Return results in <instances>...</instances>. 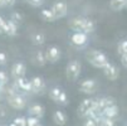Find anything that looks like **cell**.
Instances as JSON below:
<instances>
[{
  "mask_svg": "<svg viewBox=\"0 0 127 126\" xmlns=\"http://www.w3.org/2000/svg\"><path fill=\"white\" fill-rule=\"evenodd\" d=\"M86 59L88 61L89 64H92L96 68H101V69L110 62V59H108V57L104 53L101 52V50H97V49L87 50L86 52Z\"/></svg>",
  "mask_w": 127,
  "mask_h": 126,
  "instance_id": "cell-1",
  "label": "cell"
},
{
  "mask_svg": "<svg viewBox=\"0 0 127 126\" xmlns=\"http://www.w3.org/2000/svg\"><path fill=\"white\" fill-rule=\"evenodd\" d=\"M81 69H82V64L79 61L73 59V61H69L65 66V77L68 81L70 82H74L77 81V78L81 75Z\"/></svg>",
  "mask_w": 127,
  "mask_h": 126,
  "instance_id": "cell-2",
  "label": "cell"
},
{
  "mask_svg": "<svg viewBox=\"0 0 127 126\" xmlns=\"http://www.w3.org/2000/svg\"><path fill=\"white\" fill-rule=\"evenodd\" d=\"M69 42L76 48H84L88 44V34L83 32H73L69 38Z\"/></svg>",
  "mask_w": 127,
  "mask_h": 126,
  "instance_id": "cell-3",
  "label": "cell"
},
{
  "mask_svg": "<svg viewBox=\"0 0 127 126\" xmlns=\"http://www.w3.org/2000/svg\"><path fill=\"white\" fill-rule=\"evenodd\" d=\"M8 103L15 110H23L27 106V100L20 93H14L11 96H8Z\"/></svg>",
  "mask_w": 127,
  "mask_h": 126,
  "instance_id": "cell-4",
  "label": "cell"
},
{
  "mask_svg": "<svg viewBox=\"0 0 127 126\" xmlns=\"http://www.w3.org/2000/svg\"><path fill=\"white\" fill-rule=\"evenodd\" d=\"M45 58H47V62L49 63H57L61 57H62V52H61V48L57 47V45H49L47 49H45Z\"/></svg>",
  "mask_w": 127,
  "mask_h": 126,
  "instance_id": "cell-5",
  "label": "cell"
},
{
  "mask_svg": "<svg viewBox=\"0 0 127 126\" xmlns=\"http://www.w3.org/2000/svg\"><path fill=\"white\" fill-rule=\"evenodd\" d=\"M102 71H103V75L106 76V78L110 80V81H116L120 77V69H118V67L116 64L111 63V62H108L102 68Z\"/></svg>",
  "mask_w": 127,
  "mask_h": 126,
  "instance_id": "cell-6",
  "label": "cell"
},
{
  "mask_svg": "<svg viewBox=\"0 0 127 126\" xmlns=\"http://www.w3.org/2000/svg\"><path fill=\"white\" fill-rule=\"evenodd\" d=\"M50 10L53 11V15L56 18V20L62 19V18H64L68 13V5H67L65 1H57V3L53 4Z\"/></svg>",
  "mask_w": 127,
  "mask_h": 126,
  "instance_id": "cell-7",
  "label": "cell"
},
{
  "mask_svg": "<svg viewBox=\"0 0 127 126\" xmlns=\"http://www.w3.org/2000/svg\"><path fill=\"white\" fill-rule=\"evenodd\" d=\"M32 83V92L33 93H37V95H43L45 91V81L43 77L40 76H35L30 80Z\"/></svg>",
  "mask_w": 127,
  "mask_h": 126,
  "instance_id": "cell-8",
  "label": "cell"
},
{
  "mask_svg": "<svg viewBox=\"0 0 127 126\" xmlns=\"http://www.w3.org/2000/svg\"><path fill=\"white\" fill-rule=\"evenodd\" d=\"M96 89H97V82L93 78H87V80L82 81L79 84V91L82 93H87V95L95 93Z\"/></svg>",
  "mask_w": 127,
  "mask_h": 126,
  "instance_id": "cell-9",
  "label": "cell"
},
{
  "mask_svg": "<svg viewBox=\"0 0 127 126\" xmlns=\"http://www.w3.org/2000/svg\"><path fill=\"white\" fill-rule=\"evenodd\" d=\"M93 103H95V100H93V98H84V100L79 103L78 109H77L78 116H81V117H87V115L89 114V111L92 110Z\"/></svg>",
  "mask_w": 127,
  "mask_h": 126,
  "instance_id": "cell-10",
  "label": "cell"
},
{
  "mask_svg": "<svg viewBox=\"0 0 127 126\" xmlns=\"http://www.w3.org/2000/svg\"><path fill=\"white\" fill-rule=\"evenodd\" d=\"M25 73H27V66L23 62H16V63L13 64V67H11V77L14 80L25 77Z\"/></svg>",
  "mask_w": 127,
  "mask_h": 126,
  "instance_id": "cell-11",
  "label": "cell"
},
{
  "mask_svg": "<svg viewBox=\"0 0 127 126\" xmlns=\"http://www.w3.org/2000/svg\"><path fill=\"white\" fill-rule=\"evenodd\" d=\"M84 22H86V16H74L69 19L68 25L70 28V30L73 32H83V27H84Z\"/></svg>",
  "mask_w": 127,
  "mask_h": 126,
  "instance_id": "cell-12",
  "label": "cell"
},
{
  "mask_svg": "<svg viewBox=\"0 0 127 126\" xmlns=\"http://www.w3.org/2000/svg\"><path fill=\"white\" fill-rule=\"evenodd\" d=\"M29 116H34V117H38V119H42L45 114V107L40 103H34L29 107Z\"/></svg>",
  "mask_w": 127,
  "mask_h": 126,
  "instance_id": "cell-13",
  "label": "cell"
},
{
  "mask_svg": "<svg viewBox=\"0 0 127 126\" xmlns=\"http://www.w3.org/2000/svg\"><path fill=\"white\" fill-rule=\"evenodd\" d=\"M15 87L16 89L19 91H25V92H32V83H30V80L25 78V77H22V78H18L15 80Z\"/></svg>",
  "mask_w": 127,
  "mask_h": 126,
  "instance_id": "cell-14",
  "label": "cell"
},
{
  "mask_svg": "<svg viewBox=\"0 0 127 126\" xmlns=\"http://www.w3.org/2000/svg\"><path fill=\"white\" fill-rule=\"evenodd\" d=\"M118 115H120V109H118L117 103L116 105H112L110 107H107V109L104 110V112H103V117L113 119V120H116L118 117Z\"/></svg>",
  "mask_w": 127,
  "mask_h": 126,
  "instance_id": "cell-15",
  "label": "cell"
},
{
  "mask_svg": "<svg viewBox=\"0 0 127 126\" xmlns=\"http://www.w3.org/2000/svg\"><path fill=\"white\" fill-rule=\"evenodd\" d=\"M30 41L34 45H43L45 43V34L42 32H35L30 35Z\"/></svg>",
  "mask_w": 127,
  "mask_h": 126,
  "instance_id": "cell-16",
  "label": "cell"
},
{
  "mask_svg": "<svg viewBox=\"0 0 127 126\" xmlns=\"http://www.w3.org/2000/svg\"><path fill=\"white\" fill-rule=\"evenodd\" d=\"M53 121L56 122L57 125H59V126H64L67 124V116H65V114L63 111L57 110L56 112L53 114Z\"/></svg>",
  "mask_w": 127,
  "mask_h": 126,
  "instance_id": "cell-17",
  "label": "cell"
},
{
  "mask_svg": "<svg viewBox=\"0 0 127 126\" xmlns=\"http://www.w3.org/2000/svg\"><path fill=\"white\" fill-rule=\"evenodd\" d=\"M127 0H111L110 1V8L113 11H121L122 9L126 8Z\"/></svg>",
  "mask_w": 127,
  "mask_h": 126,
  "instance_id": "cell-18",
  "label": "cell"
},
{
  "mask_svg": "<svg viewBox=\"0 0 127 126\" xmlns=\"http://www.w3.org/2000/svg\"><path fill=\"white\" fill-rule=\"evenodd\" d=\"M18 28H19V25H16V24L13 23L11 20H6V30H5V34L9 35V37H15V35H18Z\"/></svg>",
  "mask_w": 127,
  "mask_h": 126,
  "instance_id": "cell-19",
  "label": "cell"
},
{
  "mask_svg": "<svg viewBox=\"0 0 127 126\" xmlns=\"http://www.w3.org/2000/svg\"><path fill=\"white\" fill-rule=\"evenodd\" d=\"M96 30V23L95 20L89 19V18H86V22H84V27H83V33L86 34H91Z\"/></svg>",
  "mask_w": 127,
  "mask_h": 126,
  "instance_id": "cell-20",
  "label": "cell"
},
{
  "mask_svg": "<svg viewBox=\"0 0 127 126\" xmlns=\"http://www.w3.org/2000/svg\"><path fill=\"white\" fill-rule=\"evenodd\" d=\"M39 15H40V18H42V20H44V22L52 23V22L56 20V18H54V15H53V11H52L50 9H42Z\"/></svg>",
  "mask_w": 127,
  "mask_h": 126,
  "instance_id": "cell-21",
  "label": "cell"
},
{
  "mask_svg": "<svg viewBox=\"0 0 127 126\" xmlns=\"http://www.w3.org/2000/svg\"><path fill=\"white\" fill-rule=\"evenodd\" d=\"M61 92H62V88L61 87H52L49 89V98L52 101H54L56 103H58V100H59V96H61Z\"/></svg>",
  "mask_w": 127,
  "mask_h": 126,
  "instance_id": "cell-22",
  "label": "cell"
},
{
  "mask_svg": "<svg viewBox=\"0 0 127 126\" xmlns=\"http://www.w3.org/2000/svg\"><path fill=\"white\" fill-rule=\"evenodd\" d=\"M34 61L37 62V64H38L39 67H43V66H45V64H47L45 53H44L43 50H38L37 53H35V58H34Z\"/></svg>",
  "mask_w": 127,
  "mask_h": 126,
  "instance_id": "cell-23",
  "label": "cell"
},
{
  "mask_svg": "<svg viewBox=\"0 0 127 126\" xmlns=\"http://www.w3.org/2000/svg\"><path fill=\"white\" fill-rule=\"evenodd\" d=\"M23 19H24V16H23V14L19 13V11H13L11 15H10V20H11L13 23H15L16 25H19V24L23 22Z\"/></svg>",
  "mask_w": 127,
  "mask_h": 126,
  "instance_id": "cell-24",
  "label": "cell"
},
{
  "mask_svg": "<svg viewBox=\"0 0 127 126\" xmlns=\"http://www.w3.org/2000/svg\"><path fill=\"white\" fill-rule=\"evenodd\" d=\"M98 125L99 126H117L116 120L113 119H107V117H101L98 120Z\"/></svg>",
  "mask_w": 127,
  "mask_h": 126,
  "instance_id": "cell-25",
  "label": "cell"
},
{
  "mask_svg": "<svg viewBox=\"0 0 127 126\" xmlns=\"http://www.w3.org/2000/svg\"><path fill=\"white\" fill-rule=\"evenodd\" d=\"M117 52L120 56H125L127 54V39H123L118 43V47H117Z\"/></svg>",
  "mask_w": 127,
  "mask_h": 126,
  "instance_id": "cell-26",
  "label": "cell"
},
{
  "mask_svg": "<svg viewBox=\"0 0 127 126\" xmlns=\"http://www.w3.org/2000/svg\"><path fill=\"white\" fill-rule=\"evenodd\" d=\"M58 103L62 105V106H67V105H68V96H67V93L63 91V89H62V92H61V96H59Z\"/></svg>",
  "mask_w": 127,
  "mask_h": 126,
  "instance_id": "cell-27",
  "label": "cell"
},
{
  "mask_svg": "<svg viewBox=\"0 0 127 126\" xmlns=\"http://www.w3.org/2000/svg\"><path fill=\"white\" fill-rule=\"evenodd\" d=\"M38 124H40L38 117H34V116L27 117V126H35V125H38Z\"/></svg>",
  "mask_w": 127,
  "mask_h": 126,
  "instance_id": "cell-28",
  "label": "cell"
},
{
  "mask_svg": "<svg viewBox=\"0 0 127 126\" xmlns=\"http://www.w3.org/2000/svg\"><path fill=\"white\" fill-rule=\"evenodd\" d=\"M13 122H14L16 126H27V117L19 116V117H16Z\"/></svg>",
  "mask_w": 127,
  "mask_h": 126,
  "instance_id": "cell-29",
  "label": "cell"
},
{
  "mask_svg": "<svg viewBox=\"0 0 127 126\" xmlns=\"http://www.w3.org/2000/svg\"><path fill=\"white\" fill-rule=\"evenodd\" d=\"M27 1H28L29 5H32L34 8H39L44 4V0H27Z\"/></svg>",
  "mask_w": 127,
  "mask_h": 126,
  "instance_id": "cell-30",
  "label": "cell"
},
{
  "mask_svg": "<svg viewBox=\"0 0 127 126\" xmlns=\"http://www.w3.org/2000/svg\"><path fill=\"white\" fill-rule=\"evenodd\" d=\"M6 30V20L0 15V34H5Z\"/></svg>",
  "mask_w": 127,
  "mask_h": 126,
  "instance_id": "cell-31",
  "label": "cell"
},
{
  "mask_svg": "<svg viewBox=\"0 0 127 126\" xmlns=\"http://www.w3.org/2000/svg\"><path fill=\"white\" fill-rule=\"evenodd\" d=\"M83 126H99V125H98V121H96V120H93V119H88V117H87V120H86V122H84Z\"/></svg>",
  "mask_w": 127,
  "mask_h": 126,
  "instance_id": "cell-32",
  "label": "cell"
},
{
  "mask_svg": "<svg viewBox=\"0 0 127 126\" xmlns=\"http://www.w3.org/2000/svg\"><path fill=\"white\" fill-rule=\"evenodd\" d=\"M8 61V57L4 52H0V66H4Z\"/></svg>",
  "mask_w": 127,
  "mask_h": 126,
  "instance_id": "cell-33",
  "label": "cell"
},
{
  "mask_svg": "<svg viewBox=\"0 0 127 126\" xmlns=\"http://www.w3.org/2000/svg\"><path fill=\"white\" fill-rule=\"evenodd\" d=\"M121 63H122V66H123L125 68H127V54L121 56Z\"/></svg>",
  "mask_w": 127,
  "mask_h": 126,
  "instance_id": "cell-34",
  "label": "cell"
},
{
  "mask_svg": "<svg viewBox=\"0 0 127 126\" xmlns=\"http://www.w3.org/2000/svg\"><path fill=\"white\" fill-rule=\"evenodd\" d=\"M15 1H16V0H4V5H6V6H13V5L15 4Z\"/></svg>",
  "mask_w": 127,
  "mask_h": 126,
  "instance_id": "cell-35",
  "label": "cell"
},
{
  "mask_svg": "<svg viewBox=\"0 0 127 126\" xmlns=\"http://www.w3.org/2000/svg\"><path fill=\"white\" fill-rule=\"evenodd\" d=\"M4 6V0H0V8Z\"/></svg>",
  "mask_w": 127,
  "mask_h": 126,
  "instance_id": "cell-36",
  "label": "cell"
},
{
  "mask_svg": "<svg viewBox=\"0 0 127 126\" xmlns=\"http://www.w3.org/2000/svg\"><path fill=\"white\" fill-rule=\"evenodd\" d=\"M9 126H16V125H15V124H14V122H11V124H10V125H9Z\"/></svg>",
  "mask_w": 127,
  "mask_h": 126,
  "instance_id": "cell-37",
  "label": "cell"
},
{
  "mask_svg": "<svg viewBox=\"0 0 127 126\" xmlns=\"http://www.w3.org/2000/svg\"><path fill=\"white\" fill-rule=\"evenodd\" d=\"M35 126H42V125H40V124H38V125H35Z\"/></svg>",
  "mask_w": 127,
  "mask_h": 126,
  "instance_id": "cell-38",
  "label": "cell"
},
{
  "mask_svg": "<svg viewBox=\"0 0 127 126\" xmlns=\"http://www.w3.org/2000/svg\"><path fill=\"white\" fill-rule=\"evenodd\" d=\"M0 126H8V125H0Z\"/></svg>",
  "mask_w": 127,
  "mask_h": 126,
  "instance_id": "cell-39",
  "label": "cell"
},
{
  "mask_svg": "<svg viewBox=\"0 0 127 126\" xmlns=\"http://www.w3.org/2000/svg\"><path fill=\"white\" fill-rule=\"evenodd\" d=\"M125 9H127V4H126V8H125Z\"/></svg>",
  "mask_w": 127,
  "mask_h": 126,
  "instance_id": "cell-40",
  "label": "cell"
}]
</instances>
